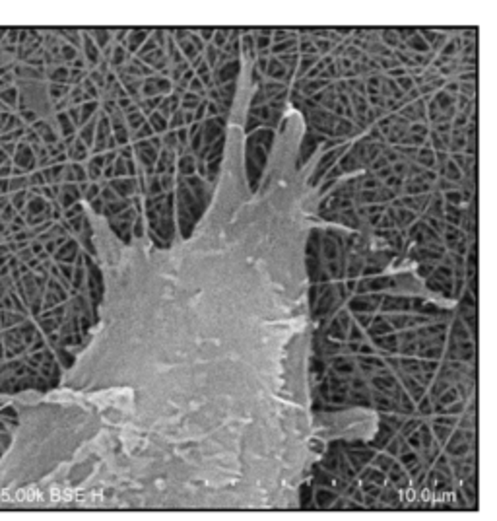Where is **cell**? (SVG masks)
Segmentation results:
<instances>
[{"label":"cell","instance_id":"7a4b0ae2","mask_svg":"<svg viewBox=\"0 0 497 521\" xmlns=\"http://www.w3.org/2000/svg\"><path fill=\"white\" fill-rule=\"evenodd\" d=\"M225 117H206L202 121V148L210 146L220 137L225 134Z\"/></svg>","mask_w":497,"mask_h":521},{"label":"cell","instance_id":"8992f818","mask_svg":"<svg viewBox=\"0 0 497 521\" xmlns=\"http://www.w3.org/2000/svg\"><path fill=\"white\" fill-rule=\"evenodd\" d=\"M152 31H154V28H130V33H128V37H127V47H125V49L134 57L138 53V49L144 45V41L152 35Z\"/></svg>","mask_w":497,"mask_h":521},{"label":"cell","instance_id":"60d3db41","mask_svg":"<svg viewBox=\"0 0 497 521\" xmlns=\"http://www.w3.org/2000/svg\"><path fill=\"white\" fill-rule=\"evenodd\" d=\"M379 275H385V268H381V266H377V265H367V263H365L360 278H373V276H379Z\"/></svg>","mask_w":497,"mask_h":521},{"label":"cell","instance_id":"30bf717a","mask_svg":"<svg viewBox=\"0 0 497 521\" xmlns=\"http://www.w3.org/2000/svg\"><path fill=\"white\" fill-rule=\"evenodd\" d=\"M466 234L457 226H445V232H443V236H441V241H443V245L447 247V251H453L455 245H457L460 239H464Z\"/></svg>","mask_w":497,"mask_h":521},{"label":"cell","instance_id":"484cf974","mask_svg":"<svg viewBox=\"0 0 497 521\" xmlns=\"http://www.w3.org/2000/svg\"><path fill=\"white\" fill-rule=\"evenodd\" d=\"M227 33H229V28H216L214 30V37H212V45H214L218 51H222L227 43Z\"/></svg>","mask_w":497,"mask_h":521},{"label":"cell","instance_id":"f546056e","mask_svg":"<svg viewBox=\"0 0 497 521\" xmlns=\"http://www.w3.org/2000/svg\"><path fill=\"white\" fill-rule=\"evenodd\" d=\"M437 265L439 263H418V266H416V276L421 278V280H425V278H429V276L433 275V270H435Z\"/></svg>","mask_w":497,"mask_h":521},{"label":"cell","instance_id":"5b68a950","mask_svg":"<svg viewBox=\"0 0 497 521\" xmlns=\"http://www.w3.org/2000/svg\"><path fill=\"white\" fill-rule=\"evenodd\" d=\"M107 185L117 193L119 198H130V197H134V195H138L136 177L111 179V181H107Z\"/></svg>","mask_w":497,"mask_h":521},{"label":"cell","instance_id":"ac0fdd59","mask_svg":"<svg viewBox=\"0 0 497 521\" xmlns=\"http://www.w3.org/2000/svg\"><path fill=\"white\" fill-rule=\"evenodd\" d=\"M455 98H457V96H448L447 92H443V89H437V92L431 96V99L435 101V105H437V109L441 113H445V111L455 107Z\"/></svg>","mask_w":497,"mask_h":521},{"label":"cell","instance_id":"d590c367","mask_svg":"<svg viewBox=\"0 0 497 521\" xmlns=\"http://www.w3.org/2000/svg\"><path fill=\"white\" fill-rule=\"evenodd\" d=\"M392 175H396V177H400V179H404L406 181V177H408V162H404V160H398L396 164H392Z\"/></svg>","mask_w":497,"mask_h":521},{"label":"cell","instance_id":"ba28073f","mask_svg":"<svg viewBox=\"0 0 497 521\" xmlns=\"http://www.w3.org/2000/svg\"><path fill=\"white\" fill-rule=\"evenodd\" d=\"M363 266H365L363 255L348 253V257H346V278L344 280H360Z\"/></svg>","mask_w":497,"mask_h":521},{"label":"cell","instance_id":"7dc6e473","mask_svg":"<svg viewBox=\"0 0 497 521\" xmlns=\"http://www.w3.org/2000/svg\"><path fill=\"white\" fill-rule=\"evenodd\" d=\"M261 127H264L263 121H258L256 117H251V115H249V119H247V125H245V130H247V134H251V132H254V128H261Z\"/></svg>","mask_w":497,"mask_h":521},{"label":"cell","instance_id":"9a60e30c","mask_svg":"<svg viewBox=\"0 0 497 521\" xmlns=\"http://www.w3.org/2000/svg\"><path fill=\"white\" fill-rule=\"evenodd\" d=\"M394 212H396V228L398 230H406L419 218L416 212H412L408 208H394Z\"/></svg>","mask_w":497,"mask_h":521},{"label":"cell","instance_id":"cb8c5ba5","mask_svg":"<svg viewBox=\"0 0 497 521\" xmlns=\"http://www.w3.org/2000/svg\"><path fill=\"white\" fill-rule=\"evenodd\" d=\"M200 101H202V98H198L196 94L185 92V94L181 96V109H183V111H195V109L200 105Z\"/></svg>","mask_w":497,"mask_h":521},{"label":"cell","instance_id":"d4e9b609","mask_svg":"<svg viewBox=\"0 0 497 521\" xmlns=\"http://www.w3.org/2000/svg\"><path fill=\"white\" fill-rule=\"evenodd\" d=\"M220 166H222V157H216V160L206 162V179L204 181H208V183H216L218 173H220Z\"/></svg>","mask_w":497,"mask_h":521},{"label":"cell","instance_id":"7402d4cb","mask_svg":"<svg viewBox=\"0 0 497 521\" xmlns=\"http://www.w3.org/2000/svg\"><path fill=\"white\" fill-rule=\"evenodd\" d=\"M125 123H127V128L130 130V134H132V132H136L138 128L146 123V117H144L140 111H134V113L125 115Z\"/></svg>","mask_w":497,"mask_h":521},{"label":"cell","instance_id":"52a82bcc","mask_svg":"<svg viewBox=\"0 0 497 521\" xmlns=\"http://www.w3.org/2000/svg\"><path fill=\"white\" fill-rule=\"evenodd\" d=\"M431 193H433V185L421 181L419 177L406 179L400 191V195H406V197H419V195H431Z\"/></svg>","mask_w":497,"mask_h":521},{"label":"cell","instance_id":"ab89813d","mask_svg":"<svg viewBox=\"0 0 497 521\" xmlns=\"http://www.w3.org/2000/svg\"><path fill=\"white\" fill-rule=\"evenodd\" d=\"M394 82H396V86H398L400 92H402L404 96L416 88V86H414V80H412V76H408V74H406V76H402V78H398V80H394Z\"/></svg>","mask_w":497,"mask_h":521},{"label":"cell","instance_id":"db71d44e","mask_svg":"<svg viewBox=\"0 0 497 521\" xmlns=\"http://www.w3.org/2000/svg\"><path fill=\"white\" fill-rule=\"evenodd\" d=\"M148 144L154 148L156 152H159V150L163 148V146H161V137H157V134H154L152 138H148Z\"/></svg>","mask_w":497,"mask_h":521},{"label":"cell","instance_id":"3957f363","mask_svg":"<svg viewBox=\"0 0 497 521\" xmlns=\"http://www.w3.org/2000/svg\"><path fill=\"white\" fill-rule=\"evenodd\" d=\"M239 72H241V60H229V62H225L224 66L212 70V84H214V88H220V86L229 84V82H237Z\"/></svg>","mask_w":497,"mask_h":521},{"label":"cell","instance_id":"44dd1931","mask_svg":"<svg viewBox=\"0 0 497 521\" xmlns=\"http://www.w3.org/2000/svg\"><path fill=\"white\" fill-rule=\"evenodd\" d=\"M441 177L448 179L451 183H457V185H460V183H462V173H460V169H458V167L453 164V160H451V157H448L447 164H445V167H443V173H441Z\"/></svg>","mask_w":497,"mask_h":521},{"label":"cell","instance_id":"f1b7e54d","mask_svg":"<svg viewBox=\"0 0 497 521\" xmlns=\"http://www.w3.org/2000/svg\"><path fill=\"white\" fill-rule=\"evenodd\" d=\"M161 146L165 148V150H171V152H175L177 148H179L175 130H167L165 134H161Z\"/></svg>","mask_w":497,"mask_h":521},{"label":"cell","instance_id":"f5cc1de1","mask_svg":"<svg viewBox=\"0 0 497 521\" xmlns=\"http://www.w3.org/2000/svg\"><path fill=\"white\" fill-rule=\"evenodd\" d=\"M148 237H150V239H152V243H154L156 247H159V249H167V247H169L167 243H163V241L156 236V232H152V230H148Z\"/></svg>","mask_w":497,"mask_h":521},{"label":"cell","instance_id":"e575fe53","mask_svg":"<svg viewBox=\"0 0 497 521\" xmlns=\"http://www.w3.org/2000/svg\"><path fill=\"white\" fill-rule=\"evenodd\" d=\"M402 185H404V179L396 177V175H390L389 179H385V181H383V187L390 189V191H392V193H396L398 197H400V191H402Z\"/></svg>","mask_w":497,"mask_h":521},{"label":"cell","instance_id":"4316f807","mask_svg":"<svg viewBox=\"0 0 497 521\" xmlns=\"http://www.w3.org/2000/svg\"><path fill=\"white\" fill-rule=\"evenodd\" d=\"M218 55H220V51L216 49L212 43H208V45H206V49H204V53H202V57H204L206 64L210 66V70H214L216 60H218Z\"/></svg>","mask_w":497,"mask_h":521},{"label":"cell","instance_id":"f6af8a7d","mask_svg":"<svg viewBox=\"0 0 497 521\" xmlns=\"http://www.w3.org/2000/svg\"><path fill=\"white\" fill-rule=\"evenodd\" d=\"M394 31H396V35H398L400 43H406V41L416 33V28H394Z\"/></svg>","mask_w":497,"mask_h":521},{"label":"cell","instance_id":"681fc988","mask_svg":"<svg viewBox=\"0 0 497 521\" xmlns=\"http://www.w3.org/2000/svg\"><path fill=\"white\" fill-rule=\"evenodd\" d=\"M441 89H443V92H447L448 96H457L458 94V82L455 78L447 80V82H445V86H443Z\"/></svg>","mask_w":497,"mask_h":521},{"label":"cell","instance_id":"8d00e7d4","mask_svg":"<svg viewBox=\"0 0 497 521\" xmlns=\"http://www.w3.org/2000/svg\"><path fill=\"white\" fill-rule=\"evenodd\" d=\"M177 175H169V173H163V175H159V183H161V189H163V193H171V191H175V181H177Z\"/></svg>","mask_w":497,"mask_h":521},{"label":"cell","instance_id":"2e32d148","mask_svg":"<svg viewBox=\"0 0 497 521\" xmlns=\"http://www.w3.org/2000/svg\"><path fill=\"white\" fill-rule=\"evenodd\" d=\"M319 60H321L319 55H313V57H299V64H297V70H295V74H293V80L305 78V74H307V72H309V70H311Z\"/></svg>","mask_w":497,"mask_h":521},{"label":"cell","instance_id":"7bdbcfd3","mask_svg":"<svg viewBox=\"0 0 497 521\" xmlns=\"http://www.w3.org/2000/svg\"><path fill=\"white\" fill-rule=\"evenodd\" d=\"M206 109H208V99H202L200 105L193 111V117H195V123H202L206 119Z\"/></svg>","mask_w":497,"mask_h":521},{"label":"cell","instance_id":"1f68e13d","mask_svg":"<svg viewBox=\"0 0 497 521\" xmlns=\"http://www.w3.org/2000/svg\"><path fill=\"white\" fill-rule=\"evenodd\" d=\"M156 89L159 96H169L171 94V89H173V84H171V80L169 78H161V76H157L156 74Z\"/></svg>","mask_w":497,"mask_h":521},{"label":"cell","instance_id":"83f0119b","mask_svg":"<svg viewBox=\"0 0 497 521\" xmlns=\"http://www.w3.org/2000/svg\"><path fill=\"white\" fill-rule=\"evenodd\" d=\"M152 137H154V130H152V127H150L148 123H144L136 132L130 134V140H132V142H140V140H148V138H152Z\"/></svg>","mask_w":497,"mask_h":521},{"label":"cell","instance_id":"277c9868","mask_svg":"<svg viewBox=\"0 0 497 521\" xmlns=\"http://www.w3.org/2000/svg\"><path fill=\"white\" fill-rule=\"evenodd\" d=\"M185 185H186V189L191 191V195L195 197L196 202L202 208H206L210 191H208V185H206L204 179H200L198 175H191V177H185Z\"/></svg>","mask_w":497,"mask_h":521},{"label":"cell","instance_id":"ffe728a7","mask_svg":"<svg viewBox=\"0 0 497 521\" xmlns=\"http://www.w3.org/2000/svg\"><path fill=\"white\" fill-rule=\"evenodd\" d=\"M146 123L152 127V130H154V134H157V137H161V134H165L167 130V119H163L157 111H154V113H150L146 117Z\"/></svg>","mask_w":497,"mask_h":521},{"label":"cell","instance_id":"9c48e42d","mask_svg":"<svg viewBox=\"0 0 497 521\" xmlns=\"http://www.w3.org/2000/svg\"><path fill=\"white\" fill-rule=\"evenodd\" d=\"M175 169H177V175L183 179L191 177V175H196V157L193 156L191 152L179 156L175 162Z\"/></svg>","mask_w":497,"mask_h":521},{"label":"cell","instance_id":"603a6c76","mask_svg":"<svg viewBox=\"0 0 497 521\" xmlns=\"http://www.w3.org/2000/svg\"><path fill=\"white\" fill-rule=\"evenodd\" d=\"M159 195H163V189H161L159 177H157V175L146 177V193H144V197L156 198V197H159Z\"/></svg>","mask_w":497,"mask_h":521},{"label":"cell","instance_id":"74e56055","mask_svg":"<svg viewBox=\"0 0 497 521\" xmlns=\"http://www.w3.org/2000/svg\"><path fill=\"white\" fill-rule=\"evenodd\" d=\"M408 132H412V134H418V137H421V138H428L429 125H428V123H412V125L408 127Z\"/></svg>","mask_w":497,"mask_h":521},{"label":"cell","instance_id":"4dcf8cb0","mask_svg":"<svg viewBox=\"0 0 497 521\" xmlns=\"http://www.w3.org/2000/svg\"><path fill=\"white\" fill-rule=\"evenodd\" d=\"M441 195H443V200H445V205H453V207H464V205H462V193H460V189H458V191L441 193Z\"/></svg>","mask_w":497,"mask_h":521},{"label":"cell","instance_id":"4fadbf2b","mask_svg":"<svg viewBox=\"0 0 497 521\" xmlns=\"http://www.w3.org/2000/svg\"><path fill=\"white\" fill-rule=\"evenodd\" d=\"M443 207H445V200H443V195L437 193V191H433L431 193V198H429V205L425 208V216H431V218H441L443 220Z\"/></svg>","mask_w":497,"mask_h":521},{"label":"cell","instance_id":"ee69618b","mask_svg":"<svg viewBox=\"0 0 497 521\" xmlns=\"http://www.w3.org/2000/svg\"><path fill=\"white\" fill-rule=\"evenodd\" d=\"M214 30L216 28H195V31L198 33V37L204 41L206 45L212 41V37H214Z\"/></svg>","mask_w":497,"mask_h":521},{"label":"cell","instance_id":"7c38bea8","mask_svg":"<svg viewBox=\"0 0 497 521\" xmlns=\"http://www.w3.org/2000/svg\"><path fill=\"white\" fill-rule=\"evenodd\" d=\"M451 137V142H448V154H458V152H464V146H466V137H464V128H451L448 132Z\"/></svg>","mask_w":497,"mask_h":521},{"label":"cell","instance_id":"e0dca14e","mask_svg":"<svg viewBox=\"0 0 497 521\" xmlns=\"http://www.w3.org/2000/svg\"><path fill=\"white\" fill-rule=\"evenodd\" d=\"M379 41L390 51H396L400 45V39H398V35H396V31H394V28H381Z\"/></svg>","mask_w":497,"mask_h":521},{"label":"cell","instance_id":"f907efd6","mask_svg":"<svg viewBox=\"0 0 497 521\" xmlns=\"http://www.w3.org/2000/svg\"><path fill=\"white\" fill-rule=\"evenodd\" d=\"M336 183H338V181H330V179H322V181H321V187H319V193H321V195H328V193H330L332 189L336 187Z\"/></svg>","mask_w":497,"mask_h":521},{"label":"cell","instance_id":"836d02e7","mask_svg":"<svg viewBox=\"0 0 497 521\" xmlns=\"http://www.w3.org/2000/svg\"><path fill=\"white\" fill-rule=\"evenodd\" d=\"M185 127V119H183V109H177L175 113L169 117L167 121V128L169 130H177V128Z\"/></svg>","mask_w":497,"mask_h":521},{"label":"cell","instance_id":"f35d334b","mask_svg":"<svg viewBox=\"0 0 497 521\" xmlns=\"http://www.w3.org/2000/svg\"><path fill=\"white\" fill-rule=\"evenodd\" d=\"M146 236V228H144V216H138L134 222H132V237L136 239H142Z\"/></svg>","mask_w":497,"mask_h":521},{"label":"cell","instance_id":"d6986e66","mask_svg":"<svg viewBox=\"0 0 497 521\" xmlns=\"http://www.w3.org/2000/svg\"><path fill=\"white\" fill-rule=\"evenodd\" d=\"M406 47H408L410 53H416V55H428V53H431V51H429V45L423 41V37L418 33V30H416V33L406 41Z\"/></svg>","mask_w":497,"mask_h":521},{"label":"cell","instance_id":"8fae6325","mask_svg":"<svg viewBox=\"0 0 497 521\" xmlns=\"http://www.w3.org/2000/svg\"><path fill=\"white\" fill-rule=\"evenodd\" d=\"M336 166L340 167V171L344 173V175H353V173H358V171H363L361 166H360V162L350 154V148L342 154V157L338 160V164H336Z\"/></svg>","mask_w":497,"mask_h":521},{"label":"cell","instance_id":"816d5d0a","mask_svg":"<svg viewBox=\"0 0 497 521\" xmlns=\"http://www.w3.org/2000/svg\"><path fill=\"white\" fill-rule=\"evenodd\" d=\"M89 207H91V210H93L96 214H103V207H105V202L98 197V198H93V200H89Z\"/></svg>","mask_w":497,"mask_h":521},{"label":"cell","instance_id":"6da1fadb","mask_svg":"<svg viewBox=\"0 0 497 521\" xmlns=\"http://www.w3.org/2000/svg\"><path fill=\"white\" fill-rule=\"evenodd\" d=\"M16 426H18V416L14 414V411L4 406V404H0V461L4 459L6 453L10 451Z\"/></svg>","mask_w":497,"mask_h":521},{"label":"cell","instance_id":"b9f144b4","mask_svg":"<svg viewBox=\"0 0 497 521\" xmlns=\"http://www.w3.org/2000/svg\"><path fill=\"white\" fill-rule=\"evenodd\" d=\"M157 49V45H156V41H154V37L150 35L146 41H144V45L138 49V53L134 55V57H144V55H148V53H154V51Z\"/></svg>","mask_w":497,"mask_h":521},{"label":"cell","instance_id":"c3c4849f","mask_svg":"<svg viewBox=\"0 0 497 521\" xmlns=\"http://www.w3.org/2000/svg\"><path fill=\"white\" fill-rule=\"evenodd\" d=\"M99 191H101V185H99V181H96V183H89L88 191H86V198H88V200H93V198H98L99 197Z\"/></svg>","mask_w":497,"mask_h":521},{"label":"cell","instance_id":"d6a6232c","mask_svg":"<svg viewBox=\"0 0 497 521\" xmlns=\"http://www.w3.org/2000/svg\"><path fill=\"white\" fill-rule=\"evenodd\" d=\"M431 276H433V278H437V280H441V282H445V280H453V268L439 263V265L435 266V270H433V275Z\"/></svg>","mask_w":497,"mask_h":521},{"label":"cell","instance_id":"bcb514c9","mask_svg":"<svg viewBox=\"0 0 497 521\" xmlns=\"http://www.w3.org/2000/svg\"><path fill=\"white\" fill-rule=\"evenodd\" d=\"M361 55H363V53H361L360 49H356L353 45H348V47H346V51H344V57H346V59H350L351 62H358Z\"/></svg>","mask_w":497,"mask_h":521},{"label":"cell","instance_id":"5bb4252c","mask_svg":"<svg viewBox=\"0 0 497 521\" xmlns=\"http://www.w3.org/2000/svg\"><path fill=\"white\" fill-rule=\"evenodd\" d=\"M462 214H464V207H453V205H445L443 207V222L448 224V226H457L462 220Z\"/></svg>","mask_w":497,"mask_h":521}]
</instances>
